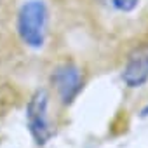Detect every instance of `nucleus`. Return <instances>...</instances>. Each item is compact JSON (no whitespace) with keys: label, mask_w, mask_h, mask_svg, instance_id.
Instances as JSON below:
<instances>
[{"label":"nucleus","mask_w":148,"mask_h":148,"mask_svg":"<svg viewBox=\"0 0 148 148\" xmlns=\"http://www.w3.org/2000/svg\"><path fill=\"white\" fill-rule=\"evenodd\" d=\"M51 80H52V86L56 87V91L64 105H70L82 89L80 70L75 64H70V63L58 66L52 73Z\"/></svg>","instance_id":"obj_3"},{"label":"nucleus","mask_w":148,"mask_h":148,"mask_svg":"<svg viewBox=\"0 0 148 148\" xmlns=\"http://www.w3.org/2000/svg\"><path fill=\"white\" fill-rule=\"evenodd\" d=\"M122 79L129 87H139L148 80V45H141L129 54Z\"/></svg>","instance_id":"obj_4"},{"label":"nucleus","mask_w":148,"mask_h":148,"mask_svg":"<svg viewBox=\"0 0 148 148\" xmlns=\"http://www.w3.org/2000/svg\"><path fill=\"white\" fill-rule=\"evenodd\" d=\"M143 115H148V106H146V108L143 110Z\"/></svg>","instance_id":"obj_6"},{"label":"nucleus","mask_w":148,"mask_h":148,"mask_svg":"<svg viewBox=\"0 0 148 148\" xmlns=\"http://www.w3.org/2000/svg\"><path fill=\"white\" fill-rule=\"evenodd\" d=\"M45 23H47V9L40 0H30L26 2L18 16V32L21 40L38 49L44 44L45 38Z\"/></svg>","instance_id":"obj_1"},{"label":"nucleus","mask_w":148,"mask_h":148,"mask_svg":"<svg viewBox=\"0 0 148 148\" xmlns=\"http://www.w3.org/2000/svg\"><path fill=\"white\" fill-rule=\"evenodd\" d=\"M110 2L115 9H119L122 12H131L138 5V0H110Z\"/></svg>","instance_id":"obj_5"},{"label":"nucleus","mask_w":148,"mask_h":148,"mask_svg":"<svg viewBox=\"0 0 148 148\" xmlns=\"http://www.w3.org/2000/svg\"><path fill=\"white\" fill-rule=\"evenodd\" d=\"M47 101L49 96L44 89H38L28 101L26 106V122L30 134L37 141V145H45L49 138L52 136L51 125H49V115H47Z\"/></svg>","instance_id":"obj_2"}]
</instances>
